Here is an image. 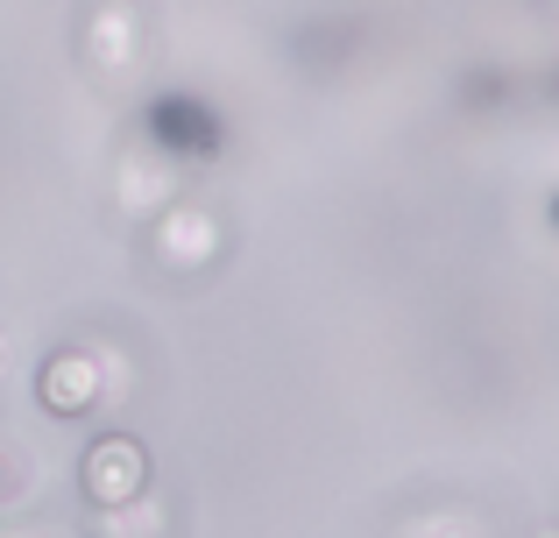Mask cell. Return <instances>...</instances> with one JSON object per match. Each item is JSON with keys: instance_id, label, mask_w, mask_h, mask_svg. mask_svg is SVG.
I'll return each instance as SVG.
<instances>
[{"instance_id": "obj_1", "label": "cell", "mask_w": 559, "mask_h": 538, "mask_svg": "<svg viewBox=\"0 0 559 538\" xmlns=\"http://www.w3.org/2000/svg\"><path fill=\"white\" fill-rule=\"evenodd\" d=\"M546 538H552V531H546Z\"/></svg>"}]
</instances>
